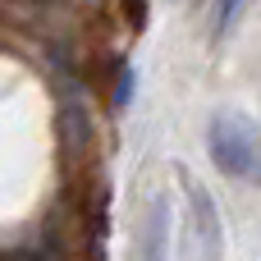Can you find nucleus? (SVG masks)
Wrapping results in <instances>:
<instances>
[{"instance_id": "f03ea898", "label": "nucleus", "mask_w": 261, "mask_h": 261, "mask_svg": "<svg viewBox=\"0 0 261 261\" xmlns=\"http://www.w3.org/2000/svg\"><path fill=\"white\" fill-rule=\"evenodd\" d=\"M179 179H184V193H188V225H193V243H197L202 261H225V220H220L216 197L188 170H179Z\"/></svg>"}, {"instance_id": "7ed1b4c3", "label": "nucleus", "mask_w": 261, "mask_h": 261, "mask_svg": "<svg viewBox=\"0 0 261 261\" xmlns=\"http://www.w3.org/2000/svg\"><path fill=\"white\" fill-rule=\"evenodd\" d=\"M138 261H170V202L156 193L147 216H142V229H138Z\"/></svg>"}, {"instance_id": "20e7f679", "label": "nucleus", "mask_w": 261, "mask_h": 261, "mask_svg": "<svg viewBox=\"0 0 261 261\" xmlns=\"http://www.w3.org/2000/svg\"><path fill=\"white\" fill-rule=\"evenodd\" d=\"M239 5H243V0H216V23H211V37H225V32L234 28Z\"/></svg>"}, {"instance_id": "f257e3e1", "label": "nucleus", "mask_w": 261, "mask_h": 261, "mask_svg": "<svg viewBox=\"0 0 261 261\" xmlns=\"http://www.w3.org/2000/svg\"><path fill=\"white\" fill-rule=\"evenodd\" d=\"M206 156L225 179L261 188V128L248 115L216 110L206 119Z\"/></svg>"}]
</instances>
